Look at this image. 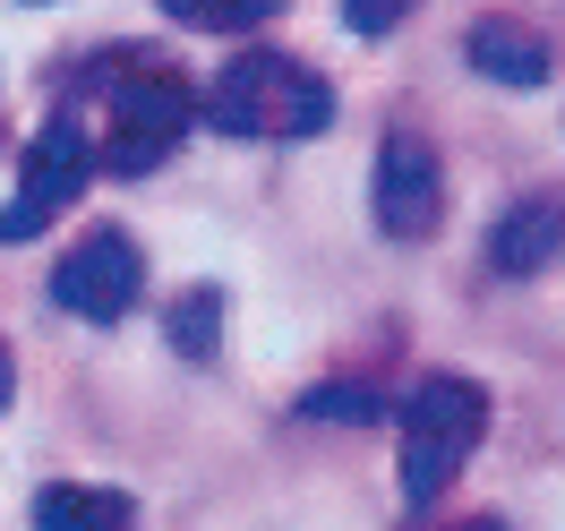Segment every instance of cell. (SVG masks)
<instances>
[{"label":"cell","instance_id":"1","mask_svg":"<svg viewBox=\"0 0 565 531\" xmlns=\"http://www.w3.org/2000/svg\"><path fill=\"white\" fill-rule=\"evenodd\" d=\"M86 86L104 95V146H95V163H111V172H154L163 155L180 146V129L198 120V95H189V77L172 70V61H154V52H104L95 70H86Z\"/></svg>","mask_w":565,"mask_h":531},{"label":"cell","instance_id":"2","mask_svg":"<svg viewBox=\"0 0 565 531\" xmlns=\"http://www.w3.org/2000/svg\"><path fill=\"white\" fill-rule=\"evenodd\" d=\"M206 120L223 138H318L334 120V86L291 52H241L206 86Z\"/></svg>","mask_w":565,"mask_h":531},{"label":"cell","instance_id":"3","mask_svg":"<svg viewBox=\"0 0 565 531\" xmlns=\"http://www.w3.org/2000/svg\"><path fill=\"white\" fill-rule=\"evenodd\" d=\"M480 428H489V394L471 378H428L412 403H403V497L428 506V497L455 489V471L480 455Z\"/></svg>","mask_w":565,"mask_h":531},{"label":"cell","instance_id":"4","mask_svg":"<svg viewBox=\"0 0 565 531\" xmlns=\"http://www.w3.org/2000/svg\"><path fill=\"white\" fill-rule=\"evenodd\" d=\"M86 180H95V138H86V120H77V111H52V120H43V138H35V155H26L18 198L0 206V241H35L43 223L86 189Z\"/></svg>","mask_w":565,"mask_h":531},{"label":"cell","instance_id":"5","mask_svg":"<svg viewBox=\"0 0 565 531\" xmlns=\"http://www.w3.org/2000/svg\"><path fill=\"white\" fill-rule=\"evenodd\" d=\"M138 291H146V257H138L129 232H86V241L52 266V300H61L70 318H86V326L129 318V309H138Z\"/></svg>","mask_w":565,"mask_h":531},{"label":"cell","instance_id":"6","mask_svg":"<svg viewBox=\"0 0 565 531\" xmlns=\"http://www.w3.org/2000/svg\"><path fill=\"white\" fill-rule=\"evenodd\" d=\"M446 214V163L420 129H386L377 146V232L386 241H428Z\"/></svg>","mask_w":565,"mask_h":531},{"label":"cell","instance_id":"7","mask_svg":"<svg viewBox=\"0 0 565 531\" xmlns=\"http://www.w3.org/2000/svg\"><path fill=\"white\" fill-rule=\"evenodd\" d=\"M557 248H565V198H523L489 232V266L497 275H540Z\"/></svg>","mask_w":565,"mask_h":531},{"label":"cell","instance_id":"8","mask_svg":"<svg viewBox=\"0 0 565 531\" xmlns=\"http://www.w3.org/2000/svg\"><path fill=\"white\" fill-rule=\"evenodd\" d=\"M471 70L497 77V86H548V43L531 35V26H514V18H489V26H471Z\"/></svg>","mask_w":565,"mask_h":531},{"label":"cell","instance_id":"9","mask_svg":"<svg viewBox=\"0 0 565 531\" xmlns=\"http://www.w3.org/2000/svg\"><path fill=\"white\" fill-rule=\"evenodd\" d=\"M138 523V497L129 489H77V480H52L35 497V531H129Z\"/></svg>","mask_w":565,"mask_h":531},{"label":"cell","instance_id":"10","mask_svg":"<svg viewBox=\"0 0 565 531\" xmlns=\"http://www.w3.org/2000/svg\"><path fill=\"white\" fill-rule=\"evenodd\" d=\"M282 0H163V18L180 26H198V35H248V26H266Z\"/></svg>","mask_w":565,"mask_h":531},{"label":"cell","instance_id":"11","mask_svg":"<svg viewBox=\"0 0 565 531\" xmlns=\"http://www.w3.org/2000/svg\"><path fill=\"white\" fill-rule=\"evenodd\" d=\"M214 318H223V291H189V309L172 318L180 352H198V360H206V343H214Z\"/></svg>","mask_w":565,"mask_h":531},{"label":"cell","instance_id":"12","mask_svg":"<svg viewBox=\"0 0 565 531\" xmlns=\"http://www.w3.org/2000/svg\"><path fill=\"white\" fill-rule=\"evenodd\" d=\"M403 18H412V0H343V26H352V35H394V26H403Z\"/></svg>","mask_w":565,"mask_h":531},{"label":"cell","instance_id":"13","mask_svg":"<svg viewBox=\"0 0 565 531\" xmlns=\"http://www.w3.org/2000/svg\"><path fill=\"white\" fill-rule=\"evenodd\" d=\"M300 412H309V421H326V412H343V421H369V412H377V394H369V386H334V394H309Z\"/></svg>","mask_w":565,"mask_h":531},{"label":"cell","instance_id":"14","mask_svg":"<svg viewBox=\"0 0 565 531\" xmlns=\"http://www.w3.org/2000/svg\"><path fill=\"white\" fill-rule=\"evenodd\" d=\"M0 403H9V343H0Z\"/></svg>","mask_w":565,"mask_h":531},{"label":"cell","instance_id":"15","mask_svg":"<svg viewBox=\"0 0 565 531\" xmlns=\"http://www.w3.org/2000/svg\"><path fill=\"white\" fill-rule=\"evenodd\" d=\"M462 531H505V523H497V514H480V523H462Z\"/></svg>","mask_w":565,"mask_h":531}]
</instances>
